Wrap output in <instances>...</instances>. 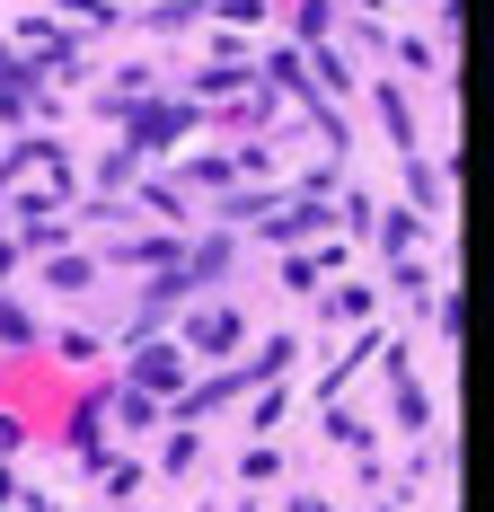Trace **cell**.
Returning a JSON list of instances; mask_svg holds the SVG:
<instances>
[{
    "label": "cell",
    "instance_id": "6da1fadb",
    "mask_svg": "<svg viewBox=\"0 0 494 512\" xmlns=\"http://www.w3.org/2000/svg\"><path fill=\"white\" fill-rule=\"evenodd\" d=\"M230 336H239V318H230V309H203V318H195V345H203V354H221Z\"/></svg>",
    "mask_w": 494,
    "mask_h": 512
},
{
    "label": "cell",
    "instance_id": "7a4b0ae2",
    "mask_svg": "<svg viewBox=\"0 0 494 512\" xmlns=\"http://www.w3.org/2000/svg\"><path fill=\"white\" fill-rule=\"evenodd\" d=\"M133 380H150V389H168V380H177V354H159V345H150V354L133 362Z\"/></svg>",
    "mask_w": 494,
    "mask_h": 512
},
{
    "label": "cell",
    "instance_id": "3957f363",
    "mask_svg": "<svg viewBox=\"0 0 494 512\" xmlns=\"http://www.w3.org/2000/svg\"><path fill=\"white\" fill-rule=\"evenodd\" d=\"M300 512H327V504H318V495H300Z\"/></svg>",
    "mask_w": 494,
    "mask_h": 512
}]
</instances>
